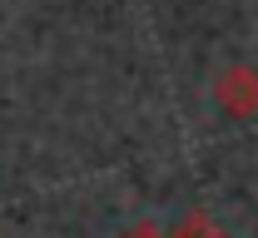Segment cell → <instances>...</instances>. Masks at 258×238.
Here are the masks:
<instances>
[{"label": "cell", "mask_w": 258, "mask_h": 238, "mask_svg": "<svg viewBox=\"0 0 258 238\" xmlns=\"http://www.w3.org/2000/svg\"><path fill=\"white\" fill-rule=\"evenodd\" d=\"M169 238H228V233H224V223H219V218H209V213H199V208H194V213H184V218L169 228Z\"/></svg>", "instance_id": "2"}, {"label": "cell", "mask_w": 258, "mask_h": 238, "mask_svg": "<svg viewBox=\"0 0 258 238\" xmlns=\"http://www.w3.org/2000/svg\"><path fill=\"white\" fill-rule=\"evenodd\" d=\"M214 104L228 119H253L258 114V65H224L214 74Z\"/></svg>", "instance_id": "1"}, {"label": "cell", "mask_w": 258, "mask_h": 238, "mask_svg": "<svg viewBox=\"0 0 258 238\" xmlns=\"http://www.w3.org/2000/svg\"><path fill=\"white\" fill-rule=\"evenodd\" d=\"M119 238H169V228H159V223H149V218H144V223H129Z\"/></svg>", "instance_id": "3"}]
</instances>
